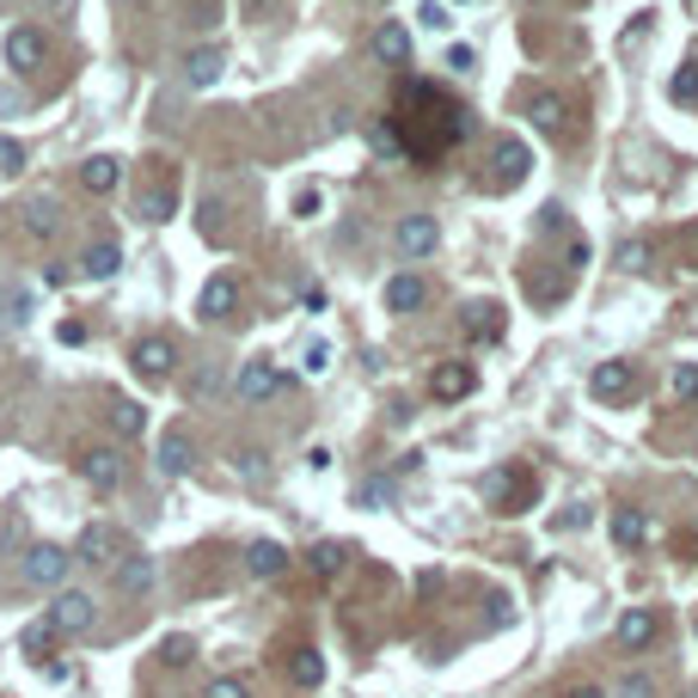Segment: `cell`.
Instances as JSON below:
<instances>
[{
  "label": "cell",
  "mask_w": 698,
  "mask_h": 698,
  "mask_svg": "<svg viewBox=\"0 0 698 698\" xmlns=\"http://www.w3.org/2000/svg\"><path fill=\"white\" fill-rule=\"evenodd\" d=\"M399 110H429V117H423V123L435 129V154H448L453 141L465 135V129H472V117H465V105H453L448 93H441V86H429V80H417V86H411V80H404L399 86ZM392 123H417V117H392Z\"/></svg>",
  "instance_id": "cell-1"
},
{
  "label": "cell",
  "mask_w": 698,
  "mask_h": 698,
  "mask_svg": "<svg viewBox=\"0 0 698 698\" xmlns=\"http://www.w3.org/2000/svg\"><path fill=\"white\" fill-rule=\"evenodd\" d=\"M49 625H56V637H86L98 625V601L86 589H62L49 601Z\"/></svg>",
  "instance_id": "cell-2"
},
{
  "label": "cell",
  "mask_w": 698,
  "mask_h": 698,
  "mask_svg": "<svg viewBox=\"0 0 698 698\" xmlns=\"http://www.w3.org/2000/svg\"><path fill=\"white\" fill-rule=\"evenodd\" d=\"M68 564H74V552L37 540L32 552H25V582H32V589H62V582H68Z\"/></svg>",
  "instance_id": "cell-3"
},
{
  "label": "cell",
  "mask_w": 698,
  "mask_h": 698,
  "mask_svg": "<svg viewBox=\"0 0 698 698\" xmlns=\"http://www.w3.org/2000/svg\"><path fill=\"white\" fill-rule=\"evenodd\" d=\"M74 558H80V564H93V570H110V564L123 558V545H117V533H110L105 521H93V528H80Z\"/></svg>",
  "instance_id": "cell-4"
},
{
  "label": "cell",
  "mask_w": 698,
  "mask_h": 698,
  "mask_svg": "<svg viewBox=\"0 0 698 698\" xmlns=\"http://www.w3.org/2000/svg\"><path fill=\"white\" fill-rule=\"evenodd\" d=\"M392 246H399V258H429L441 246V227H435V215H404L399 233H392Z\"/></svg>",
  "instance_id": "cell-5"
},
{
  "label": "cell",
  "mask_w": 698,
  "mask_h": 698,
  "mask_svg": "<svg viewBox=\"0 0 698 698\" xmlns=\"http://www.w3.org/2000/svg\"><path fill=\"white\" fill-rule=\"evenodd\" d=\"M74 465H80V478L93 484V490H117V484H123V453L117 448H86Z\"/></svg>",
  "instance_id": "cell-6"
},
{
  "label": "cell",
  "mask_w": 698,
  "mask_h": 698,
  "mask_svg": "<svg viewBox=\"0 0 698 698\" xmlns=\"http://www.w3.org/2000/svg\"><path fill=\"white\" fill-rule=\"evenodd\" d=\"M655 631H662V619H655V606H625L619 613V650H650Z\"/></svg>",
  "instance_id": "cell-7"
},
{
  "label": "cell",
  "mask_w": 698,
  "mask_h": 698,
  "mask_svg": "<svg viewBox=\"0 0 698 698\" xmlns=\"http://www.w3.org/2000/svg\"><path fill=\"white\" fill-rule=\"evenodd\" d=\"M490 166H497V185H521V178H528V166H533L528 141L497 135V147H490Z\"/></svg>",
  "instance_id": "cell-8"
},
{
  "label": "cell",
  "mask_w": 698,
  "mask_h": 698,
  "mask_svg": "<svg viewBox=\"0 0 698 698\" xmlns=\"http://www.w3.org/2000/svg\"><path fill=\"white\" fill-rule=\"evenodd\" d=\"M154 558H147V552H129V558H117V564H110V582H117V589H123V594H147V589H154Z\"/></svg>",
  "instance_id": "cell-9"
},
{
  "label": "cell",
  "mask_w": 698,
  "mask_h": 698,
  "mask_svg": "<svg viewBox=\"0 0 698 698\" xmlns=\"http://www.w3.org/2000/svg\"><path fill=\"white\" fill-rule=\"evenodd\" d=\"M190 465H197V441H190L185 429H166L159 435V472H166V478H185Z\"/></svg>",
  "instance_id": "cell-10"
},
{
  "label": "cell",
  "mask_w": 698,
  "mask_h": 698,
  "mask_svg": "<svg viewBox=\"0 0 698 698\" xmlns=\"http://www.w3.org/2000/svg\"><path fill=\"white\" fill-rule=\"evenodd\" d=\"M631 387H637L631 362H601V368L589 374V392H594V399H625Z\"/></svg>",
  "instance_id": "cell-11"
},
{
  "label": "cell",
  "mask_w": 698,
  "mask_h": 698,
  "mask_svg": "<svg viewBox=\"0 0 698 698\" xmlns=\"http://www.w3.org/2000/svg\"><path fill=\"white\" fill-rule=\"evenodd\" d=\"M44 56H49V37L37 32V25H19V32L7 37V62L13 68H37Z\"/></svg>",
  "instance_id": "cell-12"
},
{
  "label": "cell",
  "mask_w": 698,
  "mask_h": 698,
  "mask_svg": "<svg viewBox=\"0 0 698 698\" xmlns=\"http://www.w3.org/2000/svg\"><path fill=\"white\" fill-rule=\"evenodd\" d=\"M246 570L258 582H276V576H288V552L276 540H258V545H246Z\"/></svg>",
  "instance_id": "cell-13"
},
{
  "label": "cell",
  "mask_w": 698,
  "mask_h": 698,
  "mask_svg": "<svg viewBox=\"0 0 698 698\" xmlns=\"http://www.w3.org/2000/svg\"><path fill=\"white\" fill-rule=\"evenodd\" d=\"M221 68H227L221 44H202V49H190V56H185V80L197 86V93H202V86H215V80H221Z\"/></svg>",
  "instance_id": "cell-14"
},
{
  "label": "cell",
  "mask_w": 698,
  "mask_h": 698,
  "mask_svg": "<svg viewBox=\"0 0 698 698\" xmlns=\"http://www.w3.org/2000/svg\"><path fill=\"white\" fill-rule=\"evenodd\" d=\"M80 270L93 282H110L117 270H123V246H110V239H93V246L80 251Z\"/></svg>",
  "instance_id": "cell-15"
},
{
  "label": "cell",
  "mask_w": 698,
  "mask_h": 698,
  "mask_svg": "<svg viewBox=\"0 0 698 698\" xmlns=\"http://www.w3.org/2000/svg\"><path fill=\"white\" fill-rule=\"evenodd\" d=\"M368 49H374V62H387V68H404V62H411V32H404V25H380Z\"/></svg>",
  "instance_id": "cell-16"
},
{
  "label": "cell",
  "mask_w": 698,
  "mask_h": 698,
  "mask_svg": "<svg viewBox=\"0 0 698 698\" xmlns=\"http://www.w3.org/2000/svg\"><path fill=\"white\" fill-rule=\"evenodd\" d=\"M171 362H178V356H171L166 338H141V343H135V374H147V380H166Z\"/></svg>",
  "instance_id": "cell-17"
},
{
  "label": "cell",
  "mask_w": 698,
  "mask_h": 698,
  "mask_svg": "<svg viewBox=\"0 0 698 698\" xmlns=\"http://www.w3.org/2000/svg\"><path fill=\"white\" fill-rule=\"evenodd\" d=\"M233 307H239V282H233V276H215L209 288H202V300H197L202 319H227Z\"/></svg>",
  "instance_id": "cell-18"
},
{
  "label": "cell",
  "mask_w": 698,
  "mask_h": 698,
  "mask_svg": "<svg viewBox=\"0 0 698 698\" xmlns=\"http://www.w3.org/2000/svg\"><path fill=\"white\" fill-rule=\"evenodd\" d=\"M117 178H123V159H110V154H93L86 166H80V185L93 190V197H105V190H117Z\"/></svg>",
  "instance_id": "cell-19"
},
{
  "label": "cell",
  "mask_w": 698,
  "mask_h": 698,
  "mask_svg": "<svg viewBox=\"0 0 698 698\" xmlns=\"http://www.w3.org/2000/svg\"><path fill=\"white\" fill-rule=\"evenodd\" d=\"M429 392L435 399H465V392H472V368H465V362H441V368L429 374Z\"/></svg>",
  "instance_id": "cell-20"
},
{
  "label": "cell",
  "mask_w": 698,
  "mask_h": 698,
  "mask_svg": "<svg viewBox=\"0 0 698 698\" xmlns=\"http://www.w3.org/2000/svg\"><path fill=\"white\" fill-rule=\"evenodd\" d=\"M239 392H246V399H270V392H282V374L270 368V362H246V368H239Z\"/></svg>",
  "instance_id": "cell-21"
},
{
  "label": "cell",
  "mask_w": 698,
  "mask_h": 698,
  "mask_svg": "<svg viewBox=\"0 0 698 698\" xmlns=\"http://www.w3.org/2000/svg\"><path fill=\"white\" fill-rule=\"evenodd\" d=\"M105 423H110V435H123V441H135V435L147 429V411H141L135 399H117V404L105 411Z\"/></svg>",
  "instance_id": "cell-22"
},
{
  "label": "cell",
  "mask_w": 698,
  "mask_h": 698,
  "mask_svg": "<svg viewBox=\"0 0 698 698\" xmlns=\"http://www.w3.org/2000/svg\"><path fill=\"white\" fill-rule=\"evenodd\" d=\"M25 319H32V288L0 282V331H7V326H25Z\"/></svg>",
  "instance_id": "cell-23"
},
{
  "label": "cell",
  "mask_w": 698,
  "mask_h": 698,
  "mask_svg": "<svg viewBox=\"0 0 698 698\" xmlns=\"http://www.w3.org/2000/svg\"><path fill=\"white\" fill-rule=\"evenodd\" d=\"M135 215H141V221H171V215H178V190H171V185H154V190H141Z\"/></svg>",
  "instance_id": "cell-24"
},
{
  "label": "cell",
  "mask_w": 698,
  "mask_h": 698,
  "mask_svg": "<svg viewBox=\"0 0 698 698\" xmlns=\"http://www.w3.org/2000/svg\"><path fill=\"white\" fill-rule=\"evenodd\" d=\"M288 681H295V686H319V681H326V655H319V650H295V655H288Z\"/></svg>",
  "instance_id": "cell-25"
},
{
  "label": "cell",
  "mask_w": 698,
  "mask_h": 698,
  "mask_svg": "<svg viewBox=\"0 0 698 698\" xmlns=\"http://www.w3.org/2000/svg\"><path fill=\"white\" fill-rule=\"evenodd\" d=\"M528 117H533V129L558 135V129H564V98H558V93H540V98L528 105Z\"/></svg>",
  "instance_id": "cell-26"
},
{
  "label": "cell",
  "mask_w": 698,
  "mask_h": 698,
  "mask_svg": "<svg viewBox=\"0 0 698 698\" xmlns=\"http://www.w3.org/2000/svg\"><path fill=\"white\" fill-rule=\"evenodd\" d=\"M613 540H619V545H643V540H650L643 509H613Z\"/></svg>",
  "instance_id": "cell-27"
},
{
  "label": "cell",
  "mask_w": 698,
  "mask_h": 698,
  "mask_svg": "<svg viewBox=\"0 0 698 698\" xmlns=\"http://www.w3.org/2000/svg\"><path fill=\"white\" fill-rule=\"evenodd\" d=\"M387 307L392 312H417L423 307V282L417 276H392L387 282Z\"/></svg>",
  "instance_id": "cell-28"
},
{
  "label": "cell",
  "mask_w": 698,
  "mask_h": 698,
  "mask_svg": "<svg viewBox=\"0 0 698 698\" xmlns=\"http://www.w3.org/2000/svg\"><path fill=\"white\" fill-rule=\"evenodd\" d=\"M307 564H312V576H338L343 564H350V545H338V540L312 545V552H307Z\"/></svg>",
  "instance_id": "cell-29"
},
{
  "label": "cell",
  "mask_w": 698,
  "mask_h": 698,
  "mask_svg": "<svg viewBox=\"0 0 698 698\" xmlns=\"http://www.w3.org/2000/svg\"><path fill=\"white\" fill-rule=\"evenodd\" d=\"M49 643H56L49 613H44V619H32V625H25V637H19V650H25V655H49Z\"/></svg>",
  "instance_id": "cell-30"
},
{
  "label": "cell",
  "mask_w": 698,
  "mask_h": 698,
  "mask_svg": "<svg viewBox=\"0 0 698 698\" xmlns=\"http://www.w3.org/2000/svg\"><path fill=\"white\" fill-rule=\"evenodd\" d=\"M667 93H674V105H693V98H698V62H681V68H674Z\"/></svg>",
  "instance_id": "cell-31"
},
{
  "label": "cell",
  "mask_w": 698,
  "mask_h": 698,
  "mask_svg": "<svg viewBox=\"0 0 698 698\" xmlns=\"http://www.w3.org/2000/svg\"><path fill=\"white\" fill-rule=\"evenodd\" d=\"M497 312H502V307H490V300H484V307H472V338H478V343H490V338L502 331Z\"/></svg>",
  "instance_id": "cell-32"
},
{
  "label": "cell",
  "mask_w": 698,
  "mask_h": 698,
  "mask_svg": "<svg viewBox=\"0 0 698 698\" xmlns=\"http://www.w3.org/2000/svg\"><path fill=\"white\" fill-rule=\"evenodd\" d=\"M368 141H374V154H380V159H399V154H404L399 135H392V123H374V129H368Z\"/></svg>",
  "instance_id": "cell-33"
},
{
  "label": "cell",
  "mask_w": 698,
  "mask_h": 698,
  "mask_svg": "<svg viewBox=\"0 0 698 698\" xmlns=\"http://www.w3.org/2000/svg\"><path fill=\"white\" fill-rule=\"evenodd\" d=\"M209 698H251V686L239 681V674H215V681H209Z\"/></svg>",
  "instance_id": "cell-34"
},
{
  "label": "cell",
  "mask_w": 698,
  "mask_h": 698,
  "mask_svg": "<svg viewBox=\"0 0 698 698\" xmlns=\"http://www.w3.org/2000/svg\"><path fill=\"white\" fill-rule=\"evenodd\" d=\"M667 387H674V399H698V368H693V362H681Z\"/></svg>",
  "instance_id": "cell-35"
},
{
  "label": "cell",
  "mask_w": 698,
  "mask_h": 698,
  "mask_svg": "<svg viewBox=\"0 0 698 698\" xmlns=\"http://www.w3.org/2000/svg\"><path fill=\"white\" fill-rule=\"evenodd\" d=\"M613 698H655V681H650V674H625Z\"/></svg>",
  "instance_id": "cell-36"
},
{
  "label": "cell",
  "mask_w": 698,
  "mask_h": 698,
  "mask_svg": "<svg viewBox=\"0 0 698 698\" xmlns=\"http://www.w3.org/2000/svg\"><path fill=\"white\" fill-rule=\"evenodd\" d=\"M650 264V246H643V239H625L619 246V270H643Z\"/></svg>",
  "instance_id": "cell-37"
},
{
  "label": "cell",
  "mask_w": 698,
  "mask_h": 698,
  "mask_svg": "<svg viewBox=\"0 0 698 698\" xmlns=\"http://www.w3.org/2000/svg\"><path fill=\"white\" fill-rule=\"evenodd\" d=\"M32 233H37V239L56 233V209H49V202H32Z\"/></svg>",
  "instance_id": "cell-38"
},
{
  "label": "cell",
  "mask_w": 698,
  "mask_h": 698,
  "mask_svg": "<svg viewBox=\"0 0 698 698\" xmlns=\"http://www.w3.org/2000/svg\"><path fill=\"white\" fill-rule=\"evenodd\" d=\"M25 166V147H19V141H7L0 135V171H19Z\"/></svg>",
  "instance_id": "cell-39"
},
{
  "label": "cell",
  "mask_w": 698,
  "mask_h": 698,
  "mask_svg": "<svg viewBox=\"0 0 698 698\" xmlns=\"http://www.w3.org/2000/svg\"><path fill=\"white\" fill-rule=\"evenodd\" d=\"M300 368H307V374H326L331 368V350H326V343H312L307 356H300Z\"/></svg>",
  "instance_id": "cell-40"
},
{
  "label": "cell",
  "mask_w": 698,
  "mask_h": 698,
  "mask_svg": "<svg viewBox=\"0 0 698 698\" xmlns=\"http://www.w3.org/2000/svg\"><path fill=\"white\" fill-rule=\"evenodd\" d=\"M159 662H166V667H185L190 662V643H185V637H171L166 650H159Z\"/></svg>",
  "instance_id": "cell-41"
},
{
  "label": "cell",
  "mask_w": 698,
  "mask_h": 698,
  "mask_svg": "<svg viewBox=\"0 0 698 698\" xmlns=\"http://www.w3.org/2000/svg\"><path fill=\"white\" fill-rule=\"evenodd\" d=\"M423 25H429V32H441V25H448V7H441V0H429V7H423Z\"/></svg>",
  "instance_id": "cell-42"
},
{
  "label": "cell",
  "mask_w": 698,
  "mask_h": 698,
  "mask_svg": "<svg viewBox=\"0 0 698 698\" xmlns=\"http://www.w3.org/2000/svg\"><path fill=\"white\" fill-rule=\"evenodd\" d=\"M387 497H392L387 478H368V484H362V502H387Z\"/></svg>",
  "instance_id": "cell-43"
},
{
  "label": "cell",
  "mask_w": 698,
  "mask_h": 698,
  "mask_svg": "<svg viewBox=\"0 0 698 698\" xmlns=\"http://www.w3.org/2000/svg\"><path fill=\"white\" fill-rule=\"evenodd\" d=\"M295 215H319V190H295Z\"/></svg>",
  "instance_id": "cell-44"
},
{
  "label": "cell",
  "mask_w": 698,
  "mask_h": 698,
  "mask_svg": "<svg viewBox=\"0 0 698 698\" xmlns=\"http://www.w3.org/2000/svg\"><path fill=\"white\" fill-rule=\"evenodd\" d=\"M56 338H62V343H86V326H80V319H62V326H56Z\"/></svg>",
  "instance_id": "cell-45"
},
{
  "label": "cell",
  "mask_w": 698,
  "mask_h": 698,
  "mask_svg": "<svg viewBox=\"0 0 698 698\" xmlns=\"http://www.w3.org/2000/svg\"><path fill=\"white\" fill-rule=\"evenodd\" d=\"M37 7H44V13H56V19H62V13H74V0H37Z\"/></svg>",
  "instance_id": "cell-46"
},
{
  "label": "cell",
  "mask_w": 698,
  "mask_h": 698,
  "mask_svg": "<svg viewBox=\"0 0 698 698\" xmlns=\"http://www.w3.org/2000/svg\"><path fill=\"white\" fill-rule=\"evenodd\" d=\"M564 698H606V693H601V686H570Z\"/></svg>",
  "instance_id": "cell-47"
}]
</instances>
